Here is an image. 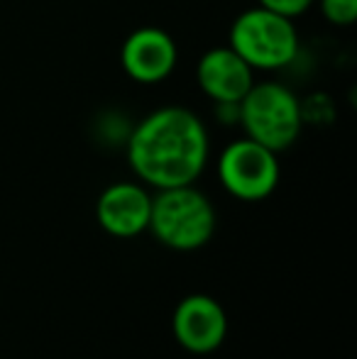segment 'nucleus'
Segmentation results:
<instances>
[{
    "label": "nucleus",
    "mask_w": 357,
    "mask_h": 359,
    "mask_svg": "<svg viewBox=\"0 0 357 359\" xmlns=\"http://www.w3.org/2000/svg\"><path fill=\"white\" fill-rule=\"evenodd\" d=\"M213 118L225 128H235L240 120V103H213Z\"/></svg>",
    "instance_id": "13"
},
{
    "label": "nucleus",
    "mask_w": 357,
    "mask_h": 359,
    "mask_svg": "<svg viewBox=\"0 0 357 359\" xmlns=\"http://www.w3.org/2000/svg\"><path fill=\"white\" fill-rule=\"evenodd\" d=\"M172 335L191 355H213L228 337V313L208 293H191L174 308Z\"/></svg>",
    "instance_id": "6"
},
{
    "label": "nucleus",
    "mask_w": 357,
    "mask_h": 359,
    "mask_svg": "<svg viewBox=\"0 0 357 359\" xmlns=\"http://www.w3.org/2000/svg\"><path fill=\"white\" fill-rule=\"evenodd\" d=\"M125 156L135 179L147 189H177L203 176L210 159L206 123L184 105H162L133 123Z\"/></svg>",
    "instance_id": "1"
},
{
    "label": "nucleus",
    "mask_w": 357,
    "mask_h": 359,
    "mask_svg": "<svg viewBox=\"0 0 357 359\" xmlns=\"http://www.w3.org/2000/svg\"><path fill=\"white\" fill-rule=\"evenodd\" d=\"M130 130H133L130 118L125 113H118V110H105V113L95 120V133L103 140V144H108V147H125Z\"/></svg>",
    "instance_id": "10"
},
{
    "label": "nucleus",
    "mask_w": 357,
    "mask_h": 359,
    "mask_svg": "<svg viewBox=\"0 0 357 359\" xmlns=\"http://www.w3.org/2000/svg\"><path fill=\"white\" fill-rule=\"evenodd\" d=\"M228 47L238 52L255 74L284 72L299 62L301 34L296 20L255 5L233 20Z\"/></svg>",
    "instance_id": "3"
},
{
    "label": "nucleus",
    "mask_w": 357,
    "mask_h": 359,
    "mask_svg": "<svg viewBox=\"0 0 357 359\" xmlns=\"http://www.w3.org/2000/svg\"><path fill=\"white\" fill-rule=\"evenodd\" d=\"M323 20L333 27H353L357 22V0H316Z\"/></svg>",
    "instance_id": "11"
},
{
    "label": "nucleus",
    "mask_w": 357,
    "mask_h": 359,
    "mask_svg": "<svg viewBox=\"0 0 357 359\" xmlns=\"http://www.w3.org/2000/svg\"><path fill=\"white\" fill-rule=\"evenodd\" d=\"M179 64V47L162 27L144 25L125 37L120 47V67L125 76L140 86H159L174 74Z\"/></svg>",
    "instance_id": "7"
},
{
    "label": "nucleus",
    "mask_w": 357,
    "mask_h": 359,
    "mask_svg": "<svg viewBox=\"0 0 357 359\" xmlns=\"http://www.w3.org/2000/svg\"><path fill=\"white\" fill-rule=\"evenodd\" d=\"M152 194L142 181H115L100 191L95 201V220L100 230L118 240H133L147 232Z\"/></svg>",
    "instance_id": "8"
},
{
    "label": "nucleus",
    "mask_w": 357,
    "mask_h": 359,
    "mask_svg": "<svg viewBox=\"0 0 357 359\" xmlns=\"http://www.w3.org/2000/svg\"><path fill=\"white\" fill-rule=\"evenodd\" d=\"M218 215L210 198L196 184L152 194L147 232L172 252H196L215 235Z\"/></svg>",
    "instance_id": "2"
},
{
    "label": "nucleus",
    "mask_w": 357,
    "mask_h": 359,
    "mask_svg": "<svg viewBox=\"0 0 357 359\" xmlns=\"http://www.w3.org/2000/svg\"><path fill=\"white\" fill-rule=\"evenodd\" d=\"M260 8H267L271 13H279L289 20H299L316 5V0H257Z\"/></svg>",
    "instance_id": "12"
},
{
    "label": "nucleus",
    "mask_w": 357,
    "mask_h": 359,
    "mask_svg": "<svg viewBox=\"0 0 357 359\" xmlns=\"http://www.w3.org/2000/svg\"><path fill=\"white\" fill-rule=\"evenodd\" d=\"M196 83L210 103H240L255 83V72L238 52L223 44L201 54Z\"/></svg>",
    "instance_id": "9"
},
{
    "label": "nucleus",
    "mask_w": 357,
    "mask_h": 359,
    "mask_svg": "<svg viewBox=\"0 0 357 359\" xmlns=\"http://www.w3.org/2000/svg\"><path fill=\"white\" fill-rule=\"evenodd\" d=\"M215 171L225 194L243 203H260L269 198L281 179L279 154L245 135L223 147Z\"/></svg>",
    "instance_id": "5"
},
{
    "label": "nucleus",
    "mask_w": 357,
    "mask_h": 359,
    "mask_svg": "<svg viewBox=\"0 0 357 359\" xmlns=\"http://www.w3.org/2000/svg\"><path fill=\"white\" fill-rule=\"evenodd\" d=\"M304 125L301 98L281 81H255L240 100L238 128L276 154L299 142Z\"/></svg>",
    "instance_id": "4"
}]
</instances>
